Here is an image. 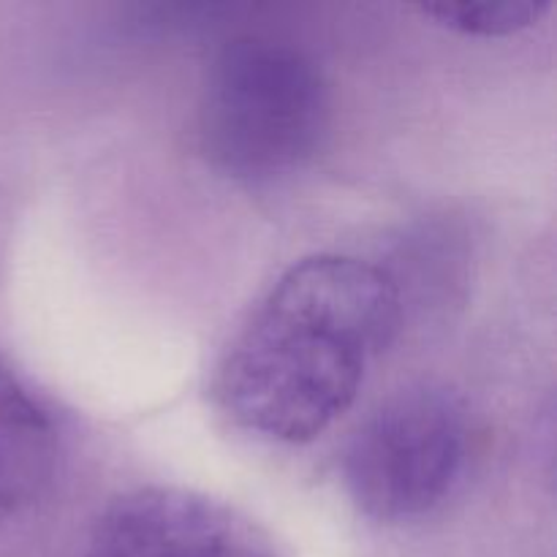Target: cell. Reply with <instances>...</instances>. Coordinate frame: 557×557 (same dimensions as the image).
<instances>
[{
  "mask_svg": "<svg viewBox=\"0 0 557 557\" xmlns=\"http://www.w3.org/2000/svg\"><path fill=\"white\" fill-rule=\"evenodd\" d=\"M330 125V92L313 60L270 38L232 41L207 74L199 139L226 177L267 185L313 161Z\"/></svg>",
  "mask_w": 557,
  "mask_h": 557,
  "instance_id": "7a4b0ae2",
  "label": "cell"
},
{
  "mask_svg": "<svg viewBox=\"0 0 557 557\" xmlns=\"http://www.w3.org/2000/svg\"><path fill=\"white\" fill-rule=\"evenodd\" d=\"M58 462V430L38 397L0 362V515L30 504Z\"/></svg>",
  "mask_w": 557,
  "mask_h": 557,
  "instance_id": "5b68a950",
  "label": "cell"
},
{
  "mask_svg": "<svg viewBox=\"0 0 557 557\" xmlns=\"http://www.w3.org/2000/svg\"><path fill=\"white\" fill-rule=\"evenodd\" d=\"M468 460L466 408L433 386L381 403L351 438L343 476L354 504L379 522L430 515L460 482Z\"/></svg>",
  "mask_w": 557,
  "mask_h": 557,
  "instance_id": "3957f363",
  "label": "cell"
},
{
  "mask_svg": "<svg viewBox=\"0 0 557 557\" xmlns=\"http://www.w3.org/2000/svg\"><path fill=\"white\" fill-rule=\"evenodd\" d=\"M87 557H275L250 522L174 487H141L107 506Z\"/></svg>",
  "mask_w": 557,
  "mask_h": 557,
  "instance_id": "277c9868",
  "label": "cell"
},
{
  "mask_svg": "<svg viewBox=\"0 0 557 557\" xmlns=\"http://www.w3.org/2000/svg\"><path fill=\"white\" fill-rule=\"evenodd\" d=\"M547 11V3L533 0H498V3H435L422 5V14L438 22L441 27L462 33V36H511L531 27Z\"/></svg>",
  "mask_w": 557,
  "mask_h": 557,
  "instance_id": "8992f818",
  "label": "cell"
},
{
  "mask_svg": "<svg viewBox=\"0 0 557 557\" xmlns=\"http://www.w3.org/2000/svg\"><path fill=\"white\" fill-rule=\"evenodd\" d=\"M400 326V294L379 267L313 256L281 275L218 370L223 411L264 438L305 444L354 403Z\"/></svg>",
  "mask_w": 557,
  "mask_h": 557,
  "instance_id": "6da1fadb",
  "label": "cell"
}]
</instances>
